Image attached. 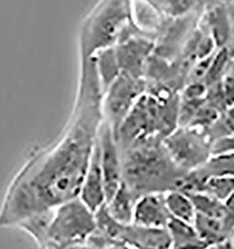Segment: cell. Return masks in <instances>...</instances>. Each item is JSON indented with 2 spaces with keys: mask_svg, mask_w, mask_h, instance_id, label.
I'll use <instances>...</instances> for the list:
<instances>
[{
  "mask_svg": "<svg viewBox=\"0 0 234 249\" xmlns=\"http://www.w3.org/2000/svg\"><path fill=\"white\" fill-rule=\"evenodd\" d=\"M120 238L137 249H170L167 229L156 230L128 225L124 228Z\"/></svg>",
  "mask_w": 234,
  "mask_h": 249,
  "instance_id": "obj_11",
  "label": "cell"
},
{
  "mask_svg": "<svg viewBox=\"0 0 234 249\" xmlns=\"http://www.w3.org/2000/svg\"><path fill=\"white\" fill-rule=\"evenodd\" d=\"M120 153L124 184L136 200L146 194L178 189L188 174L173 163L159 138L142 141Z\"/></svg>",
  "mask_w": 234,
  "mask_h": 249,
  "instance_id": "obj_2",
  "label": "cell"
},
{
  "mask_svg": "<svg viewBox=\"0 0 234 249\" xmlns=\"http://www.w3.org/2000/svg\"><path fill=\"white\" fill-rule=\"evenodd\" d=\"M211 198L227 203L234 195V177H211L204 180L199 190Z\"/></svg>",
  "mask_w": 234,
  "mask_h": 249,
  "instance_id": "obj_17",
  "label": "cell"
},
{
  "mask_svg": "<svg viewBox=\"0 0 234 249\" xmlns=\"http://www.w3.org/2000/svg\"><path fill=\"white\" fill-rule=\"evenodd\" d=\"M120 72L135 77H143L144 69L154 43L146 37L132 36L113 46Z\"/></svg>",
  "mask_w": 234,
  "mask_h": 249,
  "instance_id": "obj_8",
  "label": "cell"
},
{
  "mask_svg": "<svg viewBox=\"0 0 234 249\" xmlns=\"http://www.w3.org/2000/svg\"><path fill=\"white\" fill-rule=\"evenodd\" d=\"M99 147L107 203L123 184V175L121 153L111 128L105 120L99 129Z\"/></svg>",
  "mask_w": 234,
  "mask_h": 249,
  "instance_id": "obj_7",
  "label": "cell"
},
{
  "mask_svg": "<svg viewBox=\"0 0 234 249\" xmlns=\"http://www.w3.org/2000/svg\"><path fill=\"white\" fill-rule=\"evenodd\" d=\"M207 29L209 36L214 40L216 47L223 48L230 31L231 13L222 6L214 7L207 16Z\"/></svg>",
  "mask_w": 234,
  "mask_h": 249,
  "instance_id": "obj_16",
  "label": "cell"
},
{
  "mask_svg": "<svg viewBox=\"0 0 234 249\" xmlns=\"http://www.w3.org/2000/svg\"><path fill=\"white\" fill-rule=\"evenodd\" d=\"M79 199L94 213L106 204V191L99 159V138L82 184Z\"/></svg>",
  "mask_w": 234,
  "mask_h": 249,
  "instance_id": "obj_10",
  "label": "cell"
},
{
  "mask_svg": "<svg viewBox=\"0 0 234 249\" xmlns=\"http://www.w3.org/2000/svg\"><path fill=\"white\" fill-rule=\"evenodd\" d=\"M97 230L95 213L78 198L53 208L40 249H73L89 241Z\"/></svg>",
  "mask_w": 234,
  "mask_h": 249,
  "instance_id": "obj_4",
  "label": "cell"
},
{
  "mask_svg": "<svg viewBox=\"0 0 234 249\" xmlns=\"http://www.w3.org/2000/svg\"><path fill=\"white\" fill-rule=\"evenodd\" d=\"M103 92L90 80L80 82L73 113L60 138L29 155L7 188L0 206V230L79 197L99 129L104 121Z\"/></svg>",
  "mask_w": 234,
  "mask_h": 249,
  "instance_id": "obj_1",
  "label": "cell"
},
{
  "mask_svg": "<svg viewBox=\"0 0 234 249\" xmlns=\"http://www.w3.org/2000/svg\"><path fill=\"white\" fill-rule=\"evenodd\" d=\"M163 144L173 163L185 173L200 168L213 155V143L206 134L191 126H178Z\"/></svg>",
  "mask_w": 234,
  "mask_h": 249,
  "instance_id": "obj_5",
  "label": "cell"
},
{
  "mask_svg": "<svg viewBox=\"0 0 234 249\" xmlns=\"http://www.w3.org/2000/svg\"><path fill=\"white\" fill-rule=\"evenodd\" d=\"M170 249H207L209 247L198 233L194 225L172 218L167 227Z\"/></svg>",
  "mask_w": 234,
  "mask_h": 249,
  "instance_id": "obj_13",
  "label": "cell"
},
{
  "mask_svg": "<svg viewBox=\"0 0 234 249\" xmlns=\"http://www.w3.org/2000/svg\"><path fill=\"white\" fill-rule=\"evenodd\" d=\"M222 99L226 111L234 107V76L227 74L220 82Z\"/></svg>",
  "mask_w": 234,
  "mask_h": 249,
  "instance_id": "obj_18",
  "label": "cell"
},
{
  "mask_svg": "<svg viewBox=\"0 0 234 249\" xmlns=\"http://www.w3.org/2000/svg\"><path fill=\"white\" fill-rule=\"evenodd\" d=\"M165 193H151L137 199L132 224L156 230H166L172 216L165 202Z\"/></svg>",
  "mask_w": 234,
  "mask_h": 249,
  "instance_id": "obj_9",
  "label": "cell"
},
{
  "mask_svg": "<svg viewBox=\"0 0 234 249\" xmlns=\"http://www.w3.org/2000/svg\"><path fill=\"white\" fill-rule=\"evenodd\" d=\"M135 202L134 196L123 182L121 187L106 203V208L112 218L119 224L128 226L132 224L133 221Z\"/></svg>",
  "mask_w": 234,
  "mask_h": 249,
  "instance_id": "obj_14",
  "label": "cell"
},
{
  "mask_svg": "<svg viewBox=\"0 0 234 249\" xmlns=\"http://www.w3.org/2000/svg\"><path fill=\"white\" fill-rule=\"evenodd\" d=\"M225 50L227 51V53H229V55L231 56V58H233L234 56V10L233 12H231V26H230V31H229V35L227 41L223 47Z\"/></svg>",
  "mask_w": 234,
  "mask_h": 249,
  "instance_id": "obj_20",
  "label": "cell"
},
{
  "mask_svg": "<svg viewBox=\"0 0 234 249\" xmlns=\"http://www.w3.org/2000/svg\"><path fill=\"white\" fill-rule=\"evenodd\" d=\"M212 151L213 154L234 151V134L215 142L212 146Z\"/></svg>",
  "mask_w": 234,
  "mask_h": 249,
  "instance_id": "obj_19",
  "label": "cell"
},
{
  "mask_svg": "<svg viewBox=\"0 0 234 249\" xmlns=\"http://www.w3.org/2000/svg\"><path fill=\"white\" fill-rule=\"evenodd\" d=\"M225 114H226V116H227V118H228L230 124L233 126V128H234V107L229 109V110H227V111L225 112Z\"/></svg>",
  "mask_w": 234,
  "mask_h": 249,
  "instance_id": "obj_21",
  "label": "cell"
},
{
  "mask_svg": "<svg viewBox=\"0 0 234 249\" xmlns=\"http://www.w3.org/2000/svg\"><path fill=\"white\" fill-rule=\"evenodd\" d=\"M144 89L143 77L120 73L104 91L103 117L110 125L114 137L127 114L144 94Z\"/></svg>",
  "mask_w": 234,
  "mask_h": 249,
  "instance_id": "obj_6",
  "label": "cell"
},
{
  "mask_svg": "<svg viewBox=\"0 0 234 249\" xmlns=\"http://www.w3.org/2000/svg\"><path fill=\"white\" fill-rule=\"evenodd\" d=\"M189 175L196 182L198 192L204 180L211 177L234 178V151L213 154L200 168L190 172Z\"/></svg>",
  "mask_w": 234,
  "mask_h": 249,
  "instance_id": "obj_12",
  "label": "cell"
},
{
  "mask_svg": "<svg viewBox=\"0 0 234 249\" xmlns=\"http://www.w3.org/2000/svg\"><path fill=\"white\" fill-rule=\"evenodd\" d=\"M227 74L233 75L234 76V56L231 59L230 67H229V71Z\"/></svg>",
  "mask_w": 234,
  "mask_h": 249,
  "instance_id": "obj_22",
  "label": "cell"
},
{
  "mask_svg": "<svg viewBox=\"0 0 234 249\" xmlns=\"http://www.w3.org/2000/svg\"><path fill=\"white\" fill-rule=\"evenodd\" d=\"M131 14V0H101L83 27L82 58L91 57L132 37Z\"/></svg>",
  "mask_w": 234,
  "mask_h": 249,
  "instance_id": "obj_3",
  "label": "cell"
},
{
  "mask_svg": "<svg viewBox=\"0 0 234 249\" xmlns=\"http://www.w3.org/2000/svg\"><path fill=\"white\" fill-rule=\"evenodd\" d=\"M165 202L172 218L194 224L197 211L191 199L180 190L174 189L165 192Z\"/></svg>",
  "mask_w": 234,
  "mask_h": 249,
  "instance_id": "obj_15",
  "label": "cell"
}]
</instances>
